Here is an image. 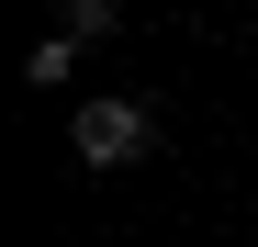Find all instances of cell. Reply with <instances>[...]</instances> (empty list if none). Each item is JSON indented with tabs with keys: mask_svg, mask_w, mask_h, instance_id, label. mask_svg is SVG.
<instances>
[{
	"mask_svg": "<svg viewBox=\"0 0 258 247\" xmlns=\"http://www.w3.org/2000/svg\"><path fill=\"white\" fill-rule=\"evenodd\" d=\"M56 34H79V45H101V34H112V0H68V23Z\"/></svg>",
	"mask_w": 258,
	"mask_h": 247,
	"instance_id": "obj_3",
	"label": "cell"
},
{
	"mask_svg": "<svg viewBox=\"0 0 258 247\" xmlns=\"http://www.w3.org/2000/svg\"><path fill=\"white\" fill-rule=\"evenodd\" d=\"M68 56H79V34H45V45L23 56V79H34V90H56V79H68Z\"/></svg>",
	"mask_w": 258,
	"mask_h": 247,
	"instance_id": "obj_2",
	"label": "cell"
},
{
	"mask_svg": "<svg viewBox=\"0 0 258 247\" xmlns=\"http://www.w3.org/2000/svg\"><path fill=\"white\" fill-rule=\"evenodd\" d=\"M68 146L90 157V169H135V157L157 146V124H146V101H79L68 112Z\"/></svg>",
	"mask_w": 258,
	"mask_h": 247,
	"instance_id": "obj_1",
	"label": "cell"
}]
</instances>
